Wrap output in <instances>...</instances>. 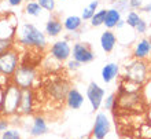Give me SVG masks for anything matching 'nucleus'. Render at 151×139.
<instances>
[{
    "instance_id": "obj_28",
    "label": "nucleus",
    "mask_w": 151,
    "mask_h": 139,
    "mask_svg": "<svg viewBox=\"0 0 151 139\" xmlns=\"http://www.w3.org/2000/svg\"><path fill=\"white\" fill-rule=\"evenodd\" d=\"M36 1L41 6L44 11L52 12L55 10V0H36Z\"/></svg>"
},
{
    "instance_id": "obj_8",
    "label": "nucleus",
    "mask_w": 151,
    "mask_h": 139,
    "mask_svg": "<svg viewBox=\"0 0 151 139\" xmlns=\"http://www.w3.org/2000/svg\"><path fill=\"white\" fill-rule=\"evenodd\" d=\"M111 128V123L109 116L103 111H99L95 116V121H93V127H92V134L95 139H106V136L109 135Z\"/></svg>"
},
{
    "instance_id": "obj_37",
    "label": "nucleus",
    "mask_w": 151,
    "mask_h": 139,
    "mask_svg": "<svg viewBox=\"0 0 151 139\" xmlns=\"http://www.w3.org/2000/svg\"><path fill=\"white\" fill-rule=\"evenodd\" d=\"M142 11H144V12H151V3H148V4H146V6H143Z\"/></svg>"
},
{
    "instance_id": "obj_26",
    "label": "nucleus",
    "mask_w": 151,
    "mask_h": 139,
    "mask_svg": "<svg viewBox=\"0 0 151 139\" xmlns=\"http://www.w3.org/2000/svg\"><path fill=\"white\" fill-rule=\"evenodd\" d=\"M103 107L104 110H113L114 107H117V95L115 94H110L103 101Z\"/></svg>"
},
{
    "instance_id": "obj_23",
    "label": "nucleus",
    "mask_w": 151,
    "mask_h": 139,
    "mask_svg": "<svg viewBox=\"0 0 151 139\" xmlns=\"http://www.w3.org/2000/svg\"><path fill=\"white\" fill-rule=\"evenodd\" d=\"M106 15H107V10H106V8L98 10V11L95 12V15L92 17L91 25L93 26V28H98V26H102V25H104V21H106Z\"/></svg>"
},
{
    "instance_id": "obj_24",
    "label": "nucleus",
    "mask_w": 151,
    "mask_h": 139,
    "mask_svg": "<svg viewBox=\"0 0 151 139\" xmlns=\"http://www.w3.org/2000/svg\"><path fill=\"white\" fill-rule=\"evenodd\" d=\"M140 20H142V17L139 15V12L129 11V12H128V15H127V18H125V22H127L128 26H131V28L136 29L137 24L140 22Z\"/></svg>"
},
{
    "instance_id": "obj_27",
    "label": "nucleus",
    "mask_w": 151,
    "mask_h": 139,
    "mask_svg": "<svg viewBox=\"0 0 151 139\" xmlns=\"http://www.w3.org/2000/svg\"><path fill=\"white\" fill-rule=\"evenodd\" d=\"M15 47V40H10V39H0V55L3 52L8 51L10 48Z\"/></svg>"
},
{
    "instance_id": "obj_25",
    "label": "nucleus",
    "mask_w": 151,
    "mask_h": 139,
    "mask_svg": "<svg viewBox=\"0 0 151 139\" xmlns=\"http://www.w3.org/2000/svg\"><path fill=\"white\" fill-rule=\"evenodd\" d=\"M0 139H22L19 130L17 128H8L7 131H4L0 134Z\"/></svg>"
},
{
    "instance_id": "obj_10",
    "label": "nucleus",
    "mask_w": 151,
    "mask_h": 139,
    "mask_svg": "<svg viewBox=\"0 0 151 139\" xmlns=\"http://www.w3.org/2000/svg\"><path fill=\"white\" fill-rule=\"evenodd\" d=\"M12 15H4L0 18V39L15 40L18 22L15 20H10Z\"/></svg>"
},
{
    "instance_id": "obj_1",
    "label": "nucleus",
    "mask_w": 151,
    "mask_h": 139,
    "mask_svg": "<svg viewBox=\"0 0 151 139\" xmlns=\"http://www.w3.org/2000/svg\"><path fill=\"white\" fill-rule=\"evenodd\" d=\"M15 43H18V46H21V47L28 48V50H39L41 52L44 50H48L47 35L41 32L33 24L21 25L17 30Z\"/></svg>"
},
{
    "instance_id": "obj_42",
    "label": "nucleus",
    "mask_w": 151,
    "mask_h": 139,
    "mask_svg": "<svg viewBox=\"0 0 151 139\" xmlns=\"http://www.w3.org/2000/svg\"><path fill=\"white\" fill-rule=\"evenodd\" d=\"M87 139H95V138H93V136H92V135H91V136H88V138H87Z\"/></svg>"
},
{
    "instance_id": "obj_9",
    "label": "nucleus",
    "mask_w": 151,
    "mask_h": 139,
    "mask_svg": "<svg viewBox=\"0 0 151 139\" xmlns=\"http://www.w3.org/2000/svg\"><path fill=\"white\" fill-rule=\"evenodd\" d=\"M104 88H102L96 81H91L89 85L87 88V98L88 102L91 104V107L93 111H98L100 109V106L103 105L104 101Z\"/></svg>"
},
{
    "instance_id": "obj_3",
    "label": "nucleus",
    "mask_w": 151,
    "mask_h": 139,
    "mask_svg": "<svg viewBox=\"0 0 151 139\" xmlns=\"http://www.w3.org/2000/svg\"><path fill=\"white\" fill-rule=\"evenodd\" d=\"M21 66V54L15 47L10 48L8 51L0 55V75H4L11 79L17 69Z\"/></svg>"
},
{
    "instance_id": "obj_40",
    "label": "nucleus",
    "mask_w": 151,
    "mask_h": 139,
    "mask_svg": "<svg viewBox=\"0 0 151 139\" xmlns=\"http://www.w3.org/2000/svg\"><path fill=\"white\" fill-rule=\"evenodd\" d=\"M110 1H111V3L114 4V3H117V1H121V0H110Z\"/></svg>"
},
{
    "instance_id": "obj_16",
    "label": "nucleus",
    "mask_w": 151,
    "mask_h": 139,
    "mask_svg": "<svg viewBox=\"0 0 151 139\" xmlns=\"http://www.w3.org/2000/svg\"><path fill=\"white\" fill-rule=\"evenodd\" d=\"M72 87H69V84L66 81H62V80H58L55 83H52L50 85V92L51 95L58 101H65L66 99V95H68L69 90Z\"/></svg>"
},
{
    "instance_id": "obj_31",
    "label": "nucleus",
    "mask_w": 151,
    "mask_h": 139,
    "mask_svg": "<svg viewBox=\"0 0 151 139\" xmlns=\"http://www.w3.org/2000/svg\"><path fill=\"white\" fill-rule=\"evenodd\" d=\"M93 15H95V11H92L91 8H88V7H85L83 10V12H81V18H83V21H91Z\"/></svg>"
},
{
    "instance_id": "obj_30",
    "label": "nucleus",
    "mask_w": 151,
    "mask_h": 139,
    "mask_svg": "<svg viewBox=\"0 0 151 139\" xmlns=\"http://www.w3.org/2000/svg\"><path fill=\"white\" fill-rule=\"evenodd\" d=\"M66 68H68V70H70V72H77L80 68H81V64H78V62L74 59H69L68 62H66Z\"/></svg>"
},
{
    "instance_id": "obj_6",
    "label": "nucleus",
    "mask_w": 151,
    "mask_h": 139,
    "mask_svg": "<svg viewBox=\"0 0 151 139\" xmlns=\"http://www.w3.org/2000/svg\"><path fill=\"white\" fill-rule=\"evenodd\" d=\"M48 55H51L59 64L68 62L72 58V46L69 43V40H56L55 43H52L48 47Z\"/></svg>"
},
{
    "instance_id": "obj_34",
    "label": "nucleus",
    "mask_w": 151,
    "mask_h": 139,
    "mask_svg": "<svg viewBox=\"0 0 151 139\" xmlns=\"http://www.w3.org/2000/svg\"><path fill=\"white\" fill-rule=\"evenodd\" d=\"M136 30H137V33H140V35H143V33H146V30H147V22L142 18L140 20V22L137 24V26H136Z\"/></svg>"
},
{
    "instance_id": "obj_12",
    "label": "nucleus",
    "mask_w": 151,
    "mask_h": 139,
    "mask_svg": "<svg viewBox=\"0 0 151 139\" xmlns=\"http://www.w3.org/2000/svg\"><path fill=\"white\" fill-rule=\"evenodd\" d=\"M33 107H35V92H33V90L32 88L22 90V98H21L18 114L29 116L33 111Z\"/></svg>"
},
{
    "instance_id": "obj_2",
    "label": "nucleus",
    "mask_w": 151,
    "mask_h": 139,
    "mask_svg": "<svg viewBox=\"0 0 151 139\" xmlns=\"http://www.w3.org/2000/svg\"><path fill=\"white\" fill-rule=\"evenodd\" d=\"M21 98H22V90L19 87H17L15 84L10 83L3 90L0 114L6 116V117H11V116L18 114V109H19V105H21Z\"/></svg>"
},
{
    "instance_id": "obj_32",
    "label": "nucleus",
    "mask_w": 151,
    "mask_h": 139,
    "mask_svg": "<svg viewBox=\"0 0 151 139\" xmlns=\"http://www.w3.org/2000/svg\"><path fill=\"white\" fill-rule=\"evenodd\" d=\"M128 7H129V0H121V1L114 3V8H117V10L121 12H122L124 10H127Z\"/></svg>"
},
{
    "instance_id": "obj_39",
    "label": "nucleus",
    "mask_w": 151,
    "mask_h": 139,
    "mask_svg": "<svg viewBox=\"0 0 151 139\" xmlns=\"http://www.w3.org/2000/svg\"><path fill=\"white\" fill-rule=\"evenodd\" d=\"M1 96H3V90L0 88V106H1Z\"/></svg>"
},
{
    "instance_id": "obj_4",
    "label": "nucleus",
    "mask_w": 151,
    "mask_h": 139,
    "mask_svg": "<svg viewBox=\"0 0 151 139\" xmlns=\"http://www.w3.org/2000/svg\"><path fill=\"white\" fill-rule=\"evenodd\" d=\"M37 79V69L35 66H28V65H21L17 69L14 76L11 77V83L15 84L21 90H29L33 88V84Z\"/></svg>"
},
{
    "instance_id": "obj_18",
    "label": "nucleus",
    "mask_w": 151,
    "mask_h": 139,
    "mask_svg": "<svg viewBox=\"0 0 151 139\" xmlns=\"http://www.w3.org/2000/svg\"><path fill=\"white\" fill-rule=\"evenodd\" d=\"M102 80H103L106 84L111 83L113 80L119 75V65L115 64V62H109L102 68Z\"/></svg>"
},
{
    "instance_id": "obj_5",
    "label": "nucleus",
    "mask_w": 151,
    "mask_h": 139,
    "mask_svg": "<svg viewBox=\"0 0 151 139\" xmlns=\"http://www.w3.org/2000/svg\"><path fill=\"white\" fill-rule=\"evenodd\" d=\"M147 73H148V66L146 64V61L135 59L125 66V76H124V79L142 85L147 80Z\"/></svg>"
},
{
    "instance_id": "obj_14",
    "label": "nucleus",
    "mask_w": 151,
    "mask_h": 139,
    "mask_svg": "<svg viewBox=\"0 0 151 139\" xmlns=\"http://www.w3.org/2000/svg\"><path fill=\"white\" fill-rule=\"evenodd\" d=\"M65 102H66V106H68L69 109L77 110V109H80V107L84 105V95L77 90V88L72 87L69 90L68 95H66Z\"/></svg>"
},
{
    "instance_id": "obj_29",
    "label": "nucleus",
    "mask_w": 151,
    "mask_h": 139,
    "mask_svg": "<svg viewBox=\"0 0 151 139\" xmlns=\"http://www.w3.org/2000/svg\"><path fill=\"white\" fill-rule=\"evenodd\" d=\"M10 128V121H8V117L0 114V134L4 131H7Z\"/></svg>"
},
{
    "instance_id": "obj_13",
    "label": "nucleus",
    "mask_w": 151,
    "mask_h": 139,
    "mask_svg": "<svg viewBox=\"0 0 151 139\" xmlns=\"http://www.w3.org/2000/svg\"><path fill=\"white\" fill-rule=\"evenodd\" d=\"M132 55L133 58L137 61H146L148 58H151V44L148 39H140L137 43L135 44L133 47V51H132Z\"/></svg>"
},
{
    "instance_id": "obj_7",
    "label": "nucleus",
    "mask_w": 151,
    "mask_h": 139,
    "mask_svg": "<svg viewBox=\"0 0 151 139\" xmlns=\"http://www.w3.org/2000/svg\"><path fill=\"white\" fill-rule=\"evenodd\" d=\"M95 52L91 48V46L88 43H81V41H77V43L73 44L72 47V59L77 61L78 64L84 65V64H89L95 59Z\"/></svg>"
},
{
    "instance_id": "obj_44",
    "label": "nucleus",
    "mask_w": 151,
    "mask_h": 139,
    "mask_svg": "<svg viewBox=\"0 0 151 139\" xmlns=\"http://www.w3.org/2000/svg\"><path fill=\"white\" fill-rule=\"evenodd\" d=\"M66 139H73V138H66Z\"/></svg>"
},
{
    "instance_id": "obj_38",
    "label": "nucleus",
    "mask_w": 151,
    "mask_h": 139,
    "mask_svg": "<svg viewBox=\"0 0 151 139\" xmlns=\"http://www.w3.org/2000/svg\"><path fill=\"white\" fill-rule=\"evenodd\" d=\"M125 25H127V22H125V20H121V21H119V22H118V24H117V26H115V28H117V29H121V28H124Z\"/></svg>"
},
{
    "instance_id": "obj_43",
    "label": "nucleus",
    "mask_w": 151,
    "mask_h": 139,
    "mask_svg": "<svg viewBox=\"0 0 151 139\" xmlns=\"http://www.w3.org/2000/svg\"><path fill=\"white\" fill-rule=\"evenodd\" d=\"M148 40H150V44H151V37H150V39H148Z\"/></svg>"
},
{
    "instance_id": "obj_19",
    "label": "nucleus",
    "mask_w": 151,
    "mask_h": 139,
    "mask_svg": "<svg viewBox=\"0 0 151 139\" xmlns=\"http://www.w3.org/2000/svg\"><path fill=\"white\" fill-rule=\"evenodd\" d=\"M117 44V36L111 30H104L100 36V47L104 52H111Z\"/></svg>"
},
{
    "instance_id": "obj_11",
    "label": "nucleus",
    "mask_w": 151,
    "mask_h": 139,
    "mask_svg": "<svg viewBox=\"0 0 151 139\" xmlns=\"http://www.w3.org/2000/svg\"><path fill=\"white\" fill-rule=\"evenodd\" d=\"M142 96L139 92H125V91H118L117 95V106L121 109H133L136 105L140 104Z\"/></svg>"
},
{
    "instance_id": "obj_33",
    "label": "nucleus",
    "mask_w": 151,
    "mask_h": 139,
    "mask_svg": "<svg viewBox=\"0 0 151 139\" xmlns=\"http://www.w3.org/2000/svg\"><path fill=\"white\" fill-rule=\"evenodd\" d=\"M129 8H132V10H142L143 8V0H129Z\"/></svg>"
},
{
    "instance_id": "obj_21",
    "label": "nucleus",
    "mask_w": 151,
    "mask_h": 139,
    "mask_svg": "<svg viewBox=\"0 0 151 139\" xmlns=\"http://www.w3.org/2000/svg\"><path fill=\"white\" fill-rule=\"evenodd\" d=\"M83 26V18L78 15H69L63 21V29L70 33L77 32Z\"/></svg>"
},
{
    "instance_id": "obj_41",
    "label": "nucleus",
    "mask_w": 151,
    "mask_h": 139,
    "mask_svg": "<svg viewBox=\"0 0 151 139\" xmlns=\"http://www.w3.org/2000/svg\"><path fill=\"white\" fill-rule=\"evenodd\" d=\"M26 3H29V1H36V0H25Z\"/></svg>"
},
{
    "instance_id": "obj_20",
    "label": "nucleus",
    "mask_w": 151,
    "mask_h": 139,
    "mask_svg": "<svg viewBox=\"0 0 151 139\" xmlns=\"http://www.w3.org/2000/svg\"><path fill=\"white\" fill-rule=\"evenodd\" d=\"M122 20V15H121V11H118L117 8H109L107 10V15H106V21H104V26L107 30H111L117 26L119 21Z\"/></svg>"
},
{
    "instance_id": "obj_17",
    "label": "nucleus",
    "mask_w": 151,
    "mask_h": 139,
    "mask_svg": "<svg viewBox=\"0 0 151 139\" xmlns=\"http://www.w3.org/2000/svg\"><path fill=\"white\" fill-rule=\"evenodd\" d=\"M63 30V22L58 18H50V20L45 22V26H44V33L48 36V37H58V36L62 33Z\"/></svg>"
},
{
    "instance_id": "obj_15",
    "label": "nucleus",
    "mask_w": 151,
    "mask_h": 139,
    "mask_svg": "<svg viewBox=\"0 0 151 139\" xmlns=\"http://www.w3.org/2000/svg\"><path fill=\"white\" fill-rule=\"evenodd\" d=\"M47 132H48L47 120L44 119L43 116H35L32 127H30V131H29V135L33 136V138H37V136L45 135Z\"/></svg>"
},
{
    "instance_id": "obj_22",
    "label": "nucleus",
    "mask_w": 151,
    "mask_h": 139,
    "mask_svg": "<svg viewBox=\"0 0 151 139\" xmlns=\"http://www.w3.org/2000/svg\"><path fill=\"white\" fill-rule=\"evenodd\" d=\"M25 12L29 17H40L43 12V8L37 1H29L25 4Z\"/></svg>"
},
{
    "instance_id": "obj_35",
    "label": "nucleus",
    "mask_w": 151,
    "mask_h": 139,
    "mask_svg": "<svg viewBox=\"0 0 151 139\" xmlns=\"http://www.w3.org/2000/svg\"><path fill=\"white\" fill-rule=\"evenodd\" d=\"M24 1L25 0H6V3H7L10 7H19Z\"/></svg>"
},
{
    "instance_id": "obj_36",
    "label": "nucleus",
    "mask_w": 151,
    "mask_h": 139,
    "mask_svg": "<svg viewBox=\"0 0 151 139\" xmlns=\"http://www.w3.org/2000/svg\"><path fill=\"white\" fill-rule=\"evenodd\" d=\"M98 7H99V1L98 0H92L91 3H89V6H88V8H91L92 11H98Z\"/></svg>"
}]
</instances>
